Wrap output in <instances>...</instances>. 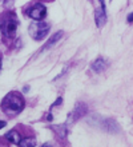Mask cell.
Listing matches in <instances>:
<instances>
[{"label": "cell", "instance_id": "cell-7", "mask_svg": "<svg viewBox=\"0 0 133 147\" xmlns=\"http://www.w3.org/2000/svg\"><path fill=\"white\" fill-rule=\"evenodd\" d=\"M105 67H106L105 60L100 58V59H97V60H96L93 64H92V70L96 71V72H101V71L105 70Z\"/></svg>", "mask_w": 133, "mask_h": 147}, {"label": "cell", "instance_id": "cell-1", "mask_svg": "<svg viewBox=\"0 0 133 147\" xmlns=\"http://www.w3.org/2000/svg\"><path fill=\"white\" fill-rule=\"evenodd\" d=\"M3 109L7 112L19 114L24 109V99L21 94L19 92H9L3 100Z\"/></svg>", "mask_w": 133, "mask_h": 147}, {"label": "cell", "instance_id": "cell-4", "mask_svg": "<svg viewBox=\"0 0 133 147\" xmlns=\"http://www.w3.org/2000/svg\"><path fill=\"white\" fill-rule=\"evenodd\" d=\"M27 15L32 18L35 20H41L45 18L47 15V9L43 5V4H35L32 8H29L28 11H27Z\"/></svg>", "mask_w": 133, "mask_h": 147}, {"label": "cell", "instance_id": "cell-6", "mask_svg": "<svg viewBox=\"0 0 133 147\" xmlns=\"http://www.w3.org/2000/svg\"><path fill=\"white\" fill-rule=\"evenodd\" d=\"M106 22V16H105V8H101V9H97L96 11V23H97V27H101L104 26Z\"/></svg>", "mask_w": 133, "mask_h": 147}, {"label": "cell", "instance_id": "cell-8", "mask_svg": "<svg viewBox=\"0 0 133 147\" xmlns=\"http://www.w3.org/2000/svg\"><path fill=\"white\" fill-rule=\"evenodd\" d=\"M5 139L7 140H11L12 143H19L20 138H19V134H17V131H16V128H13V130H11L9 132H7L5 134Z\"/></svg>", "mask_w": 133, "mask_h": 147}, {"label": "cell", "instance_id": "cell-9", "mask_svg": "<svg viewBox=\"0 0 133 147\" xmlns=\"http://www.w3.org/2000/svg\"><path fill=\"white\" fill-rule=\"evenodd\" d=\"M67 126H68V123L61 124V126H55V127H52V128L57 132V134H59V135L61 136V138H65L67 132H68V130H67Z\"/></svg>", "mask_w": 133, "mask_h": 147}, {"label": "cell", "instance_id": "cell-11", "mask_svg": "<svg viewBox=\"0 0 133 147\" xmlns=\"http://www.w3.org/2000/svg\"><path fill=\"white\" fill-rule=\"evenodd\" d=\"M128 22H129V23H133V12L130 13L129 16H128Z\"/></svg>", "mask_w": 133, "mask_h": 147}, {"label": "cell", "instance_id": "cell-12", "mask_svg": "<svg viewBox=\"0 0 133 147\" xmlns=\"http://www.w3.org/2000/svg\"><path fill=\"white\" fill-rule=\"evenodd\" d=\"M41 147H52V146H51V144H43Z\"/></svg>", "mask_w": 133, "mask_h": 147}, {"label": "cell", "instance_id": "cell-5", "mask_svg": "<svg viewBox=\"0 0 133 147\" xmlns=\"http://www.w3.org/2000/svg\"><path fill=\"white\" fill-rule=\"evenodd\" d=\"M61 38H63V31L56 32V34H55L53 36H51V39L48 40V42H47L45 46L43 47V51H45V50H48V48H51L52 46H55V44H56V43L59 42Z\"/></svg>", "mask_w": 133, "mask_h": 147}, {"label": "cell", "instance_id": "cell-3", "mask_svg": "<svg viewBox=\"0 0 133 147\" xmlns=\"http://www.w3.org/2000/svg\"><path fill=\"white\" fill-rule=\"evenodd\" d=\"M17 19H16L13 15H9L5 18V20H3V24H1V32H3V35L8 36V38H12V36L16 34L17 31Z\"/></svg>", "mask_w": 133, "mask_h": 147}, {"label": "cell", "instance_id": "cell-2", "mask_svg": "<svg viewBox=\"0 0 133 147\" xmlns=\"http://www.w3.org/2000/svg\"><path fill=\"white\" fill-rule=\"evenodd\" d=\"M49 24L45 23V22H36V23H32L29 26V34L31 36L35 39V40H41L44 39L48 32H49Z\"/></svg>", "mask_w": 133, "mask_h": 147}, {"label": "cell", "instance_id": "cell-10", "mask_svg": "<svg viewBox=\"0 0 133 147\" xmlns=\"http://www.w3.org/2000/svg\"><path fill=\"white\" fill-rule=\"evenodd\" d=\"M19 147H35L36 146V140L33 139V138H28V139H21L19 142Z\"/></svg>", "mask_w": 133, "mask_h": 147}]
</instances>
